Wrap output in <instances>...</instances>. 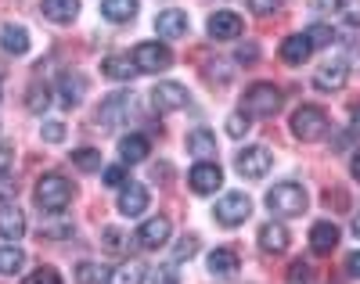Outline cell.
<instances>
[{"label":"cell","mask_w":360,"mask_h":284,"mask_svg":"<svg viewBox=\"0 0 360 284\" xmlns=\"http://www.w3.org/2000/svg\"><path fill=\"white\" fill-rule=\"evenodd\" d=\"M54 86H58V101H62V108H76L83 101V93H86L83 72H62Z\"/></svg>","instance_id":"obj_14"},{"label":"cell","mask_w":360,"mask_h":284,"mask_svg":"<svg viewBox=\"0 0 360 284\" xmlns=\"http://www.w3.org/2000/svg\"><path fill=\"white\" fill-rule=\"evenodd\" d=\"M195 252H198V238H195V234H188V238H180V241H176L173 259H176V263H184V259H191V256H195Z\"/></svg>","instance_id":"obj_35"},{"label":"cell","mask_w":360,"mask_h":284,"mask_svg":"<svg viewBox=\"0 0 360 284\" xmlns=\"http://www.w3.org/2000/svg\"><path fill=\"white\" fill-rule=\"evenodd\" d=\"M209 273H213V277L238 273V252L234 248H213V252H209Z\"/></svg>","instance_id":"obj_25"},{"label":"cell","mask_w":360,"mask_h":284,"mask_svg":"<svg viewBox=\"0 0 360 284\" xmlns=\"http://www.w3.org/2000/svg\"><path fill=\"white\" fill-rule=\"evenodd\" d=\"M25 212L18 209V205H0V238H8V241H18V238H25Z\"/></svg>","instance_id":"obj_17"},{"label":"cell","mask_w":360,"mask_h":284,"mask_svg":"<svg viewBox=\"0 0 360 284\" xmlns=\"http://www.w3.org/2000/svg\"><path fill=\"white\" fill-rule=\"evenodd\" d=\"M314 11H339V0H314Z\"/></svg>","instance_id":"obj_50"},{"label":"cell","mask_w":360,"mask_h":284,"mask_svg":"<svg viewBox=\"0 0 360 284\" xmlns=\"http://www.w3.org/2000/svg\"><path fill=\"white\" fill-rule=\"evenodd\" d=\"M307 205H310V198H307V191H303V183L285 180V183H274V187L266 191V209L274 212V216H281V219L303 216Z\"/></svg>","instance_id":"obj_1"},{"label":"cell","mask_w":360,"mask_h":284,"mask_svg":"<svg viewBox=\"0 0 360 284\" xmlns=\"http://www.w3.org/2000/svg\"><path fill=\"white\" fill-rule=\"evenodd\" d=\"M130 108H134V90H115V93H108V98L101 101V108H98V126L112 130V126L127 122V119H130Z\"/></svg>","instance_id":"obj_7"},{"label":"cell","mask_w":360,"mask_h":284,"mask_svg":"<svg viewBox=\"0 0 360 284\" xmlns=\"http://www.w3.org/2000/svg\"><path fill=\"white\" fill-rule=\"evenodd\" d=\"M137 11H141V0H101V15L108 22H119V25L137 18Z\"/></svg>","instance_id":"obj_24"},{"label":"cell","mask_w":360,"mask_h":284,"mask_svg":"<svg viewBox=\"0 0 360 284\" xmlns=\"http://www.w3.org/2000/svg\"><path fill=\"white\" fill-rule=\"evenodd\" d=\"M205 76L213 83H220V86H227L231 83V65L227 61H213V65H205Z\"/></svg>","instance_id":"obj_39"},{"label":"cell","mask_w":360,"mask_h":284,"mask_svg":"<svg viewBox=\"0 0 360 284\" xmlns=\"http://www.w3.org/2000/svg\"><path fill=\"white\" fill-rule=\"evenodd\" d=\"M40 234L51 238V241H62V238H72V224H69V219H51V224H44Z\"/></svg>","instance_id":"obj_34"},{"label":"cell","mask_w":360,"mask_h":284,"mask_svg":"<svg viewBox=\"0 0 360 284\" xmlns=\"http://www.w3.org/2000/svg\"><path fill=\"white\" fill-rule=\"evenodd\" d=\"M346 270H349V277H356V280H360V248L346 256Z\"/></svg>","instance_id":"obj_48"},{"label":"cell","mask_w":360,"mask_h":284,"mask_svg":"<svg viewBox=\"0 0 360 284\" xmlns=\"http://www.w3.org/2000/svg\"><path fill=\"white\" fill-rule=\"evenodd\" d=\"M339 15L346 25H360V0H339Z\"/></svg>","instance_id":"obj_41"},{"label":"cell","mask_w":360,"mask_h":284,"mask_svg":"<svg viewBox=\"0 0 360 284\" xmlns=\"http://www.w3.org/2000/svg\"><path fill=\"white\" fill-rule=\"evenodd\" d=\"M72 202V183L65 176H58V173H47L40 183H37V205L44 216H58V212H65Z\"/></svg>","instance_id":"obj_2"},{"label":"cell","mask_w":360,"mask_h":284,"mask_svg":"<svg viewBox=\"0 0 360 284\" xmlns=\"http://www.w3.org/2000/svg\"><path fill=\"white\" fill-rule=\"evenodd\" d=\"M40 11L51 22H72L79 15V0H40Z\"/></svg>","instance_id":"obj_26"},{"label":"cell","mask_w":360,"mask_h":284,"mask_svg":"<svg viewBox=\"0 0 360 284\" xmlns=\"http://www.w3.org/2000/svg\"><path fill=\"white\" fill-rule=\"evenodd\" d=\"M155 284H180V263H176V259L162 263V266L155 270Z\"/></svg>","instance_id":"obj_38"},{"label":"cell","mask_w":360,"mask_h":284,"mask_svg":"<svg viewBox=\"0 0 360 284\" xmlns=\"http://www.w3.org/2000/svg\"><path fill=\"white\" fill-rule=\"evenodd\" d=\"M101 72L108 76V79H119V83H130L141 69H137V61L130 58V54H112V58H105L101 61Z\"/></svg>","instance_id":"obj_19"},{"label":"cell","mask_w":360,"mask_h":284,"mask_svg":"<svg viewBox=\"0 0 360 284\" xmlns=\"http://www.w3.org/2000/svg\"><path fill=\"white\" fill-rule=\"evenodd\" d=\"M11 162H15V151H11L8 144H0V173H8Z\"/></svg>","instance_id":"obj_49"},{"label":"cell","mask_w":360,"mask_h":284,"mask_svg":"<svg viewBox=\"0 0 360 284\" xmlns=\"http://www.w3.org/2000/svg\"><path fill=\"white\" fill-rule=\"evenodd\" d=\"M169 234H173L169 219H166V216H152V219H144V224H141V231H137V245L148 248V252H155V248H162V245L169 241Z\"/></svg>","instance_id":"obj_12"},{"label":"cell","mask_w":360,"mask_h":284,"mask_svg":"<svg viewBox=\"0 0 360 284\" xmlns=\"http://www.w3.org/2000/svg\"><path fill=\"white\" fill-rule=\"evenodd\" d=\"M349 169H353V176H356V180H360V151H356V155H353V162H349Z\"/></svg>","instance_id":"obj_52"},{"label":"cell","mask_w":360,"mask_h":284,"mask_svg":"<svg viewBox=\"0 0 360 284\" xmlns=\"http://www.w3.org/2000/svg\"><path fill=\"white\" fill-rule=\"evenodd\" d=\"M0 47H4L8 54H25L29 51V33H25V25H4L0 29Z\"/></svg>","instance_id":"obj_27"},{"label":"cell","mask_w":360,"mask_h":284,"mask_svg":"<svg viewBox=\"0 0 360 284\" xmlns=\"http://www.w3.org/2000/svg\"><path fill=\"white\" fill-rule=\"evenodd\" d=\"M25 284H62V273H58L54 266H40L25 277Z\"/></svg>","instance_id":"obj_37"},{"label":"cell","mask_w":360,"mask_h":284,"mask_svg":"<svg viewBox=\"0 0 360 284\" xmlns=\"http://www.w3.org/2000/svg\"><path fill=\"white\" fill-rule=\"evenodd\" d=\"M242 29H245V22H242V15H234V11H213L209 15V37L213 40H238Z\"/></svg>","instance_id":"obj_13"},{"label":"cell","mask_w":360,"mask_h":284,"mask_svg":"<svg viewBox=\"0 0 360 284\" xmlns=\"http://www.w3.org/2000/svg\"><path fill=\"white\" fill-rule=\"evenodd\" d=\"M249 216H252V198L242 195V191H227L217 202V219L224 227H238V224H245Z\"/></svg>","instance_id":"obj_8"},{"label":"cell","mask_w":360,"mask_h":284,"mask_svg":"<svg viewBox=\"0 0 360 284\" xmlns=\"http://www.w3.org/2000/svg\"><path fill=\"white\" fill-rule=\"evenodd\" d=\"M285 105V93L274 86V83H256L249 86V93L242 98V112L256 115V119H270V115H278Z\"/></svg>","instance_id":"obj_3"},{"label":"cell","mask_w":360,"mask_h":284,"mask_svg":"<svg viewBox=\"0 0 360 284\" xmlns=\"http://www.w3.org/2000/svg\"><path fill=\"white\" fill-rule=\"evenodd\" d=\"M227 134L231 137H245L249 134V115H231L227 119Z\"/></svg>","instance_id":"obj_45"},{"label":"cell","mask_w":360,"mask_h":284,"mask_svg":"<svg viewBox=\"0 0 360 284\" xmlns=\"http://www.w3.org/2000/svg\"><path fill=\"white\" fill-rule=\"evenodd\" d=\"M310 54H314V44H310L307 33H295V37H288L281 44V61H285V65H303Z\"/></svg>","instance_id":"obj_21"},{"label":"cell","mask_w":360,"mask_h":284,"mask_svg":"<svg viewBox=\"0 0 360 284\" xmlns=\"http://www.w3.org/2000/svg\"><path fill=\"white\" fill-rule=\"evenodd\" d=\"M353 234L360 238V212H356V219H353Z\"/></svg>","instance_id":"obj_53"},{"label":"cell","mask_w":360,"mask_h":284,"mask_svg":"<svg viewBox=\"0 0 360 284\" xmlns=\"http://www.w3.org/2000/svg\"><path fill=\"white\" fill-rule=\"evenodd\" d=\"M234 61H238V65H256V61H259V47L256 44H242L238 54H234Z\"/></svg>","instance_id":"obj_42"},{"label":"cell","mask_w":360,"mask_h":284,"mask_svg":"<svg viewBox=\"0 0 360 284\" xmlns=\"http://www.w3.org/2000/svg\"><path fill=\"white\" fill-rule=\"evenodd\" d=\"M148 155H152V141H148L144 134H130V137H123V141H119V159H123V162H130V166L144 162Z\"/></svg>","instance_id":"obj_20"},{"label":"cell","mask_w":360,"mask_h":284,"mask_svg":"<svg viewBox=\"0 0 360 284\" xmlns=\"http://www.w3.org/2000/svg\"><path fill=\"white\" fill-rule=\"evenodd\" d=\"M281 8V0H249V11L252 15H274Z\"/></svg>","instance_id":"obj_47"},{"label":"cell","mask_w":360,"mask_h":284,"mask_svg":"<svg viewBox=\"0 0 360 284\" xmlns=\"http://www.w3.org/2000/svg\"><path fill=\"white\" fill-rule=\"evenodd\" d=\"M339 245V227L332 224V219H317V224L310 227V248L317 252V256H332Z\"/></svg>","instance_id":"obj_15"},{"label":"cell","mask_w":360,"mask_h":284,"mask_svg":"<svg viewBox=\"0 0 360 284\" xmlns=\"http://www.w3.org/2000/svg\"><path fill=\"white\" fill-rule=\"evenodd\" d=\"M349 134H353V137H360V105L353 108V126H349Z\"/></svg>","instance_id":"obj_51"},{"label":"cell","mask_w":360,"mask_h":284,"mask_svg":"<svg viewBox=\"0 0 360 284\" xmlns=\"http://www.w3.org/2000/svg\"><path fill=\"white\" fill-rule=\"evenodd\" d=\"M112 270L105 263H79L76 266V284H108Z\"/></svg>","instance_id":"obj_28"},{"label":"cell","mask_w":360,"mask_h":284,"mask_svg":"<svg viewBox=\"0 0 360 284\" xmlns=\"http://www.w3.org/2000/svg\"><path fill=\"white\" fill-rule=\"evenodd\" d=\"M130 58L137 61V69H141V72H152V76L173 69V51H169L166 44H159V40H144V44H137Z\"/></svg>","instance_id":"obj_5"},{"label":"cell","mask_w":360,"mask_h":284,"mask_svg":"<svg viewBox=\"0 0 360 284\" xmlns=\"http://www.w3.org/2000/svg\"><path fill=\"white\" fill-rule=\"evenodd\" d=\"M155 29H159V40H180V37L188 33V15H184V11H176V8L159 11Z\"/></svg>","instance_id":"obj_18"},{"label":"cell","mask_w":360,"mask_h":284,"mask_svg":"<svg viewBox=\"0 0 360 284\" xmlns=\"http://www.w3.org/2000/svg\"><path fill=\"white\" fill-rule=\"evenodd\" d=\"M72 166H79L83 173H101V151H94V148H76V151H72Z\"/></svg>","instance_id":"obj_31"},{"label":"cell","mask_w":360,"mask_h":284,"mask_svg":"<svg viewBox=\"0 0 360 284\" xmlns=\"http://www.w3.org/2000/svg\"><path fill=\"white\" fill-rule=\"evenodd\" d=\"M310 266L307 263H292V270H288V284H310Z\"/></svg>","instance_id":"obj_46"},{"label":"cell","mask_w":360,"mask_h":284,"mask_svg":"<svg viewBox=\"0 0 360 284\" xmlns=\"http://www.w3.org/2000/svg\"><path fill=\"white\" fill-rule=\"evenodd\" d=\"M307 37H310L314 51H317V47H328V44H335V29L328 25V22H314V25L307 29Z\"/></svg>","instance_id":"obj_33"},{"label":"cell","mask_w":360,"mask_h":284,"mask_svg":"<svg viewBox=\"0 0 360 284\" xmlns=\"http://www.w3.org/2000/svg\"><path fill=\"white\" fill-rule=\"evenodd\" d=\"M288 231L281 227V224H263L259 227V248L263 252H270V256H281V252L288 248Z\"/></svg>","instance_id":"obj_22"},{"label":"cell","mask_w":360,"mask_h":284,"mask_svg":"<svg viewBox=\"0 0 360 284\" xmlns=\"http://www.w3.org/2000/svg\"><path fill=\"white\" fill-rule=\"evenodd\" d=\"M292 134L299 141H321L328 134V112L321 105H299L292 115Z\"/></svg>","instance_id":"obj_4"},{"label":"cell","mask_w":360,"mask_h":284,"mask_svg":"<svg viewBox=\"0 0 360 284\" xmlns=\"http://www.w3.org/2000/svg\"><path fill=\"white\" fill-rule=\"evenodd\" d=\"M188 151L195 155V162H213L217 159V137L209 130H195V134H188Z\"/></svg>","instance_id":"obj_23"},{"label":"cell","mask_w":360,"mask_h":284,"mask_svg":"<svg viewBox=\"0 0 360 284\" xmlns=\"http://www.w3.org/2000/svg\"><path fill=\"white\" fill-rule=\"evenodd\" d=\"M188 183H191L195 195H217L224 187V169L217 166V159L213 162H195L188 169Z\"/></svg>","instance_id":"obj_9"},{"label":"cell","mask_w":360,"mask_h":284,"mask_svg":"<svg viewBox=\"0 0 360 284\" xmlns=\"http://www.w3.org/2000/svg\"><path fill=\"white\" fill-rule=\"evenodd\" d=\"M101 180H105L108 187H123V183H127V166H105V169H101Z\"/></svg>","instance_id":"obj_40"},{"label":"cell","mask_w":360,"mask_h":284,"mask_svg":"<svg viewBox=\"0 0 360 284\" xmlns=\"http://www.w3.org/2000/svg\"><path fill=\"white\" fill-rule=\"evenodd\" d=\"M234 166L249 180H263L270 173V166H274V155H270V148H263V144H249V148H242L234 155Z\"/></svg>","instance_id":"obj_6"},{"label":"cell","mask_w":360,"mask_h":284,"mask_svg":"<svg viewBox=\"0 0 360 284\" xmlns=\"http://www.w3.org/2000/svg\"><path fill=\"white\" fill-rule=\"evenodd\" d=\"M40 134H44L47 144H62V141H65V126H62V122H44Z\"/></svg>","instance_id":"obj_44"},{"label":"cell","mask_w":360,"mask_h":284,"mask_svg":"<svg viewBox=\"0 0 360 284\" xmlns=\"http://www.w3.org/2000/svg\"><path fill=\"white\" fill-rule=\"evenodd\" d=\"M25 105H29V112H33V115H44L47 105H51V90L44 83H33V86H29V93H25Z\"/></svg>","instance_id":"obj_32"},{"label":"cell","mask_w":360,"mask_h":284,"mask_svg":"<svg viewBox=\"0 0 360 284\" xmlns=\"http://www.w3.org/2000/svg\"><path fill=\"white\" fill-rule=\"evenodd\" d=\"M15 195H18V183H15V176H8V173H0V202H15Z\"/></svg>","instance_id":"obj_43"},{"label":"cell","mask_w":360,"mask_h":284,"mask_svg":"<svg viewBox=\"0 0 360 284\" xmlns=\"http://www.w3.org/2000/svg\"><path fill=\"white\" fill-rule=\"evenodd\" d=\"M346 76H349L346 58H328L324 65L314 72V90H321V93H335V90L346 86Z\"/></svg>","instance_id":"obj_10"},{"label":"cell","mask_w":360,"mask_h":284,"mask_svg":"<svg viewBox=\"0 0 360 284\" xmlns=\"http://www.w3.org/2000/svg\"><path fill=\"white\" fill-rule=\"evenodd\" d=\"M22 266H25V252L18 245H0V273L15 277Z\"/></svg>","instance_id":"obj_29"},{"label":"cell","mask_w":360,"mask_h":284,"mask_svg":"<svg viewBox=\"0 0 360 284\" xmlns=\"http://www.w3.org/2000/svg\"><path fill=\"white\" fill-rule=\"evenodd\" d=\"M144 209H148V187L127 180V183H123V195H119V212L134 219V216H141Z\"/></svg>","instance_id":"obj_16"},{"label":"cell","mask_w":360,"mask_h":284,"mask_svg":"<svg viewBox=\"0 0 360 284\" xmlns=\"http://www.w3.org/2000/svg\"><path fill=\"white\" fill-rule=\"evenodd\" d=\"M144 263H137V259H130V263H123V266H115L112 270V284H144Z\"/></svg>","instance_id":"obj_30"},{"label":"cell","mask_w":360,"mask_h":284,"mask_svg":"<svg viewBox=\"0 0 360 284\" xmlns=\"http://www.w3.org/2000/svg\"><path fill=\"white\" fill-rule=\"evenodd\" d=\"M101 241H105L108 252H123V248H127V234L119 231V227H105V231H101Z\"/></svg>","instance_id":"obj_36"},{"label":"cell","mask_w":360,"mask_h":284,"mask_svg":"<svg viewBox=\"0 0 360 284\" xmlns=\"http://www.w3.org/2000/svg\"><path fill=\"white\" fill-rule=\"evenodd\" d=\"M188 86L184 83H173V79H166V83H159L155 90H152V105L159 108V112H180V108H188Z\"/></svg>","instance_id":"obj_11"}]
</instances>
